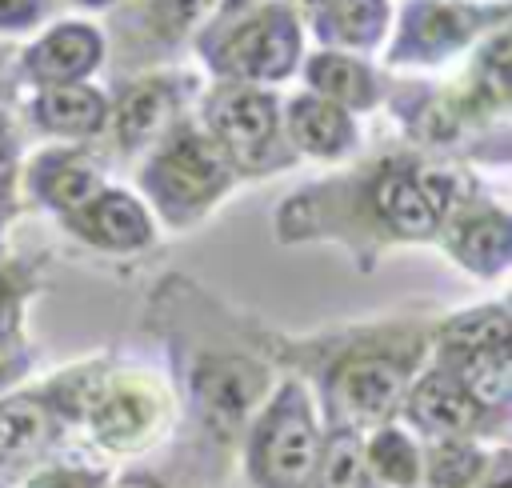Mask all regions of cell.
Instances as JSON below:
<instances>
[{
	"label": "cell",
	"mask_w": 512,
	"mask_h": 488,
	"mask_svg": "<svg viewBox=\"0 0 512 488\" xmlns=\"http://www.w3.org/2000/svg\"><path fill=\"white\" fill-rule=\"evenodd\" d=\"M148 324L168 348L176 400V444L164 476L196 488L224 484L248 420L280 376L268 352L272 328L232 312L188 276H164L152 288Z\"/></svg>",
	"instance_id": "1"
},
{
	"label": "cell",
	"mask_w": 512,
	"mask_h": 488,
	"mask_svg": "<svg viewBox=\"0 0 512 488\" xmlns=\"http://www.w3.org/2000/svg\"><path fill=\"white\" fill-rule=\"evenodd\" d=\"M472 196V180L440 160L384 156L348 176L300 188L276 208L280 244H340L360 272H372L388 248L432 244L444 216Z\"/></svg>",
	"instance_id": "2"
},
{
	"label": "cell",
	"mask_w": 512,
	"mask_h": 488,
	"mask_svg": "<svg viewBox=\"0 0 512 488\" xmlns=\"http://www.w3.org/2000/svg\"><path fill=\"white\" fill-rule=\"evenodd\" d=\"M432 320L388 316L328 328L316 336L268 332V352L280 372L304 380L328 428L368 432L400 416L412 376L428 364Z\"/></svg>",
	"instance_id": "3"
},
{
	"label": "cell",
	"mask_w": 512,
	"mask_h": 488,
	"mask_svg": "<svg viewBox=\"0 0 512 488\" xmlns=\"http://www.w3.org/2000/svg\"><path fill=\"white\" fill-rule=\"evenodd\" d=\"M176 428V400L160 372L140 364H116L104 356V368L84 400L76 420V444L84 456L112 468V460H140Z\"/></svg>",
	"instance_id": "4"
},
{
	"label": "cell",
	"mask_w": 512,
	"mask_h": 488,
	"mask_svg": "<svg viewBox=\"0 0 512 488\" xmlns=\"http://www.w3.org/2000/svg\"><path fill=\"white\" fill-rule=\"evenodd\" d=\"M320 440L324 420L312 392L292 372H280L236 448L244 488H312Z\"/></svg>",
	"instance_id": "5"
},
{
	"label": "cell",
	"mask_w": 512,
	"mask_h": 488,
	"mask_svg": "<svg viewBox=\"0 0 512 488\" xmlns=\"http://www.w3.org/2000/svg\"><path fill=\"white\" fill-rule=\"evenodd\" d=\"M236 184L232 164L220 144L204 132V124L176 120L140 164V192L160 224L184 232L200 224Z\"/></svg>",
	"instance_id": "6"
},
{
	"label": "cell",
	"mask_w": 512,
	"mask_h": 488,
	"mask_svg": "<svg viewBox=\"0 0 512 488\" xmlns=\"http://www.w3.org/2000/svg\"><path fill=\"white\" fill-rule=\"evenodd\" d=\"M300 16L296 4L272 0L244 12H220L196 40L204 64L228 84H276L300 64Z\"/></svg>",
	"instance_id": "7"
},
{
	"label": "cell",
	"mask_w": 512,
	"mask_h": 488,
	"mask_svg": "<svg viewBox=\"0 0 512 488\" xmlns=\"http://www.w3.org/2000/svg\"><path fill=\"white\" fill-rule=\"evenodd\" d=\"M200 124L220 144V152L236 176H248V180L272 176L296 160V152L284 136L280 100L268 88L220 80L204 96V120Z\"/></svg>",
	"instance_id": "8"
},
{
	"label": "cell",
	"mask_w": 512,
	"mask_h": 488,
	"mask_svg": "<svg viewBox=\"0 0 512 488\" xmlns=\"http://www.w3.org/2000/svg\"><path fill=\"white\" fill-rule=\"evenodd\" d=\"M504 24V4H448V0H408L400 12L388 64H440L476 36Z\"/></svg>",
	"instance_id": "9"
},
{
	"label": "cell",
	"mask_w": 512,
	"mask_h": 488,
	"mask_svg": "<svg viewBox=\"0 0 512 488\" xmlns=\"http://www.w3.org/2000/svg\"><path fill=\"white\" fill-rule=\"evenodd\" d=\"M408 432H416L420 440H448V436H472V440H488V444H508V428L496 424L492 416H484L464 388L440 368V364H424L400 404L396 416Z\"/></svg>",
	"instance_id": "10"
},
{
	"label": "cell",
	"mask_w": 512,
	"mask_h": 488,
	"mask_svg": "<svg viewBox=\"0 0 512 488\" xmlns=\"http://www.w3.org/2000/svg\"><path fill=\"white\" fill-rule=\"evenodd\" d=\"M68 444H72V432L56 412V404L48 400L44 384L8 388L0 396V480L4 484H12L28 468L60 452H76Z\"/></svg>",
	"instance_id": "11"
},
{
	"label": "cell",
	"mask_w": 512,
	"mask_h": 488,
	"mask_svg": "<svg viewBox=\"0 0 512 488\" xmlns=\"http://www.w3.org/2000/svg\"><path fill=\"white\" fill-rule=\"evenodd\" d=\"M192 92H196L192 80L160 76V72L120 84V92L108 100V124H104L112 148L120 156H136L152 148L180 120V108Z\"/></svg>",
	"instance_id": "12"
},
{
	"label": "cell",
	"mask_w": 512,
	"mask_h": 488,
	"mask_svg": "<svg viewBox=\"0 0 512 488\" xmlns=\"http://www.w3.org/2000/svg\"><path fill=\"white\" fill-rule=\"evenodd\" d=\"M208 0H132L112 16V40H116V68H140L156 64L168 52L184 44L192 24Z\"/></svg>",
	"instance_id": "13"
},
{
	"label": "cell",
	"mask_w": 512,
	"mask_h": 488,
	"mask_svg": "<svg viewBox=\"0 0 512 488\" xmlns=\"http://www.w3.org/2000/svg\"><path fill=\"white\" fill-rule=\"evenodd\" d=\"M436 244L472 276L496 280L512 264V216L488 200V196H468L456 212L444 216Z\"/></svg>",
	"instance_id": "14"
},
{
	"label": "cell",
	"mask_w": 512,
	"mask_h": 488,
	"mask_svg": "<svg viewBox=\"0 0 512 488\" xmlns=\"http://www.w3.org/2000/svg\"><path fill=\"white\" fill-rule=\"evenodd\" d=\"M60 224L80 244L108 256H136L156 244V216L148 212V204L128 188H112V184H104L88 204L68 212Z\"/></svg>",
	"instance_id": "15"
},
{
	"label": "cell",
	"mask_w": 512,
	"mask_h": 488,
	"mask_svg": "<svg viewBox=\"0 0 512 488\" xmlns=\"http://www.w3.org/2000/svg\"><path fill=\"white\" fill-rule=\"evenodd\" d=\"M104 56H108V40L100 28L84 20H64L16 56V80H28L36 88L84 84L104 64Z\"/></svg>",
	"instance_id": "16"
},
{
	"label": "cell",
	"mask_w": 512,
	"mask_h": 488,
	"mask_svg": "<svg viewBox=\"0 0 512 488\" xmlns=\"http://www.w3.org/2000/svg\"><path fill=\"white\" fill-rule=\"evenodd\" d=\"M24 188L40 208H48L56 220H64L68 212H76L104 188V172L88 148L60 144V148H44L32 156V164L24 172Z\"/></svg>",
	"instance_id": "17"
},
{
	"label": "cell",
	"mask_w": 512,
	"mask_h": 488,
	"mask_svg": "<svg viewBox=\"0 0 512 488\" xmlns=\"http://www.w3.org/2000/svg\"><path fill=\"white\" fill-rule=\"evenodd\" d=\"M284 136L292 144V152L316 156V160H340L360 144V128L352 120V112H344L340 104L316 96V92H300L292 96L284 108Z\"/></svg>",
	"instance_id": "18"
},
{
	"label": "cell",
	"mask_w": 512,
	"mask_h": 488,
	"mask_svg": "<svg viewBox=\"0 0 512 488\" xmlns=\"http://www.w3.org/2000/svg\"><path fill=\"white\" fill-rule=\"evenodd\" d=\"M28 120L36 132L64 136V140H92L104 136L108 124V96L92 84H56L36 88L28 100Z\"/></svg>",
	"instance_id": "19"
},
{
	"label": "cell",
	"mask_w": 512,
	"mask_h": 488,
	"mask_svg": "<svg viewBox=\"0 0 512 488\" xmlns=\"http://www.w3.org/2000/svg\"><path fill=\"white\" fill-rule=\"evenodd\" d=\"M428 360L440 364L484 416H492L496 424L508 428V412H512V348L464 352V356H428Z\"/></svg>",
	"instance_id": "20"
},
{
	"label": "cell",
	"mask_w": 512,
	"mask_h": 488,
	"mask_svg": "<svg viewBox=\"0 0 512 488\" xmlns=\"http://www.w3.org/2000/svg\"><path fill=\"white\" fill-rule=\"evenodd\" d=\"M44 288V260L0 256V364H32L24 336L28 300Z\"/></svg>",
	"instance_id": "21"
},
{
	"label": "cell",
	"mask_w": 512,
	"mask_h": 488,
	"mask_svg": "<svg viewBox=\"0 0 512 488\" xmlns=\"http://www.w3.org/2000/svg\"><path fill=\"white\" fill-rule=\"evenodd\" d=\"M492 348H512V316L504 300L432 320L428 356H464V352H492Z\"/></svg>",
	"instance_id": "22"
},
{
	"label": "cell",
	"mask_w": 512,
	"mask_h": 488,
	"mask_svg": "<svg viewBox=\"0 0 512 488\" xmlns=\"http://www.w3.org/2000/svg\"><path fill=\"white\" fill-rule=\"evenodd\" d=\"M508 444H488L472 436H448V440H424V464H420V488H476L496 456Z\"/></svg>",
	"instance_id": "23"
},
{
	"label": "cell",
	"mask_w": 512,
	"mask_h": 488,
	"mask_svg": "<svg viewBox=\"0 0 512 488\" xmlns=\"http://www.w3.org/2000/svg\"><path fill=\"white\" fill-rule=\"evenodd\" d=\"M312 32L320 44H328V52H368L388 32V0H324L312 8Z\"/></svg>",
	"instance_id": "24"
},
{
	"label": "cell",
	"mask_w": 512,
	"mask_h": 488,
	"mask_svg": "<svg viewBox=\"0 0 512 488\" xmlns=\"http://www.w3.org/2000/svg\"><path fill=\"white\" fill-rule=\"evenodd\" d=\"M304 80H308V92H316V96L340 104L344 112H348V108H352V112H368V108H376V100H380V80H376V72H372L364 60L348 56V52H328V48L316 52V56L304 64Z\"/></svg>",
	"instance_id": "25"
},
{
	"label": "cell",
	"mask_w": 512,
	"mask_h": 488,
	"mask_svg": "<svg viewBox=\"0 0 512 488\" xmlns=\"http://www.w3.org/2000/svg\"><path fill=\"white\" fill-rule=\"evenodd\" d=\"M360 440H364V464L380 488H420L424 440L416 432H408L400 420H388L360 432Z\"/></svg>",
	"instance_id": "26"
},
{
	"label": "cell",
	"mask_w": 512,
	"mask_h": 488,
	"mask_svg": "<svg viewBox=\"0 0 512 488\" xmlns=\"http://www.w3.org/2000/svg\"><path fill=\"white\" fill-rule=\"evenodd\" d=\"M312 488H380L364 464V440L352 428H328L320 440V460L312 472Z\"/></svg>",
	"instance_id": "27"
},
{
	"label": "cell",
	"mask_w": 512,
	"mask_h": 488,
	"mask_svg": "<svg viewBox=\"0 0 512 488\" xmlns=\"http://www.w3.org/2000/svg\"><path fill=\"white\" fill-rule=\"evenodd\" d=\"M112 468L84 456V452H60L24 476H16L8 488H112Z\"/></svg>",
	"instance_id": "28"
},
{
	"label": "cell",
	"mask_w": 512,
	"mask_h": 488,
	"mask_svg": "<svg viewBox=\"0 0 512 488\" xmlns=\"http://www.w3.org/2000/svg\"><path fill=\"white\" fill-rule=\"evenodd\" d=\"M468 100L480 112H504L508 108V32H504V24L492 28L480 44V56L472 64Z\"/></svg>",
	"instance_id": "29"
},
{
	"label": "cell",
	"mask_w": 512,
	"mask_h": 488,
	"mask_svg": "<svg viewBox=\"0 0 512 488\" xmlns=\"http://www.w3.org/2000/svg\"><path fill=\"white\" fill-rule=\"evenodd\" d=\"M16 180H20V144L8 120L0 116V236L16 216Z\"/></svg>",
	"instance_id": "30"
},
{
	"label": "cell",
	"mask_w": 512,
	"mask_h": 488,
	"mask_svg": "<svg viewBox=\"0 0 512 488\" xmlns=\"http://www.w3.org/2000/svg\"><path fill=\"white\" fill-rule=\"evenodd\" d=\"M48 0H0V32H28L44 20Z\"/></svg>",
	"instance_id": "31"
},
{
	"label": "cell",
	"mask_w": 512,
	"mask_h": 488,
	"mask_svg": "<svg viewBox=\"0 0 512 488\" xmlns=\"http://www.w3.org/2000/svg\"><path fill=\"white\" fill-rule=\"evenodd\" d=\"M112 488H172V480L160 468H128L112 476Z\"/></svg>",
	"instance_id": "32"
},
{
	"label": "cell",
	"mask_w": 512,
	"mask_h": 488,
	"mask_svg": "<svg viewBox=\"0 0 512 488\" xmlns=\"http://www.w3.org/2000/svg\"><path fill=\"white\" fill-rule=\"evenodd\" d=\"M16 56L8 48H0V108L16 100Z\"/></svg>",
	"instance_id": "33"
},
{
	"label": "cell",
	"mask_w": 512,
	"mask_h": 488,
	"mask_svg": "<svg viewBox=\"0 0 512 488\" xmlns=\"http://www.w3.org/2000/svg\"><path fill=\"white\" fill-rule=\"evenodd\" d=\"M476 488H512V452H508V448L496 456L492 472H488V476H484Z\"/></svg>",
	"instance_id": "34"
},
{
	"label": "cell",
	"mask_w": 512,
	"mask_h": 488,
	"mask_svg": "<svg viewBox=\"0 0 512 488\" xmlns=\"http://www.w3.org/2000/svg\"><path fill=\"white\" fill-rule=\"evenodd\" d=\"M24 372H28L24 364H0V396H4L8 388H16V384L24 380Z\"/></svg>",
	"instance_id": "35"
},
{
	"label": "cell",
	"mask_w": 512,
	"mask_h": 488,
	"mask_svg": "<svg viewBox=\"0 0 512 488\" xmlns=\"http://www.w3.org/2000/svg\"><path fill=\"white\" fill-rule=\"evenodd\" d=\"M76 4H88V8H104V4H120V0H76Z\"/></svg>",
	"instance_id": "36"
},
{
	"label": "cell",
	"mask_w": 512,
	"mask_h": 488,
	"mask_svg": "<svg viewBox=\"0 0 512 488\" xmlns=\"http://www.w3.org/2000/svg\"><path fill=\"white\" fill-rule=\"evenodd\" d=\"M208 488H228V484H208Z\"/></svg>",
	"instance_id": "37"
},
{
	"label": "cell",
	"mask_w": 512,
	"mask_h": 488,
	"mask_svg": "<svg viewBox=\"0 0 512 488\" xmlns=\"http://www.w3.org/2000/svg\"><path fill=\"white\" fill-rule=\"evenodd\" d=\"M0 488H8V484H4V480H0Z\"/></svg>",
	"instance_id": "38"
}]
</instances>
